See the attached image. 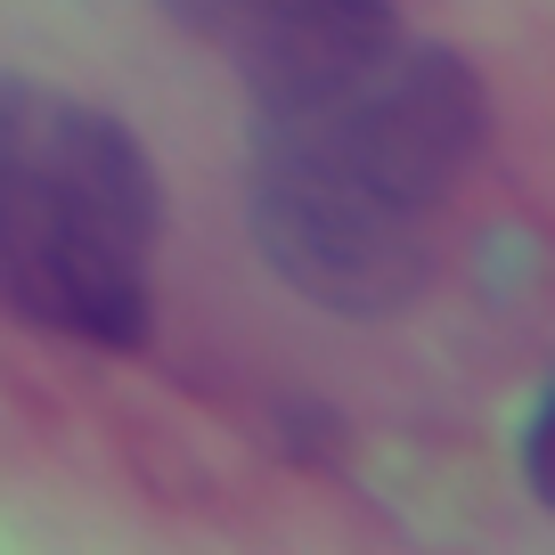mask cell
I'll return each instance as SVG.
<instances>
[{
  "label": "cell",
  "instance_id": "cell-1",
  "mask_svg": "<svg viewBox=\"0 0 555 555\" xmlns=\"http://www.w3.org/2000/svg\"><path fill=\"white\" fill-rule=\"evenodd\" d=\"M490 99L457 50L392 34L360 66L254 99L245 212L254 245L302 302L384 319L425 295L434 229L482 156Z\"/></svg>",
  "mask_w": 555,
  "mask_h": 555
},
{
  "label": "cell",
  "instance_id": "cell-2",
  "mask_svg": "<svg viewBox=\"0 0 555 555\" xmlns=\"http://www.w3.org/2000/svg\"><path fill=\"white\" fill-rule=\"evenodd\" d=\"M156 229V164L115 115L0 82V311L99 351L147 344Z\"/></svg>",
  "mask_w": 555,
  "mask_h": 555
},
{
  "label": "cell",
  "instance_id": "cell-3",
  "mask_svg": "<svg viewBox=\"0 0 555 555\" xmlns=\"http://www.w3.org/2000/svg\"><path fill=\"white\" fill-rule=\"evenodd\" d=\"M156 9L189 41L221 50L254 99L344 74L400 34L392 0H156Z\"/></svg>",
  "mask_w": 555,
  "mask_h": 555
},
{
  "label": "cell",
  "instance_id": "cell-4",
  "mask_svg": "<svg viewBox=\"0 0 555 555\" xmlns=\"http://www.w3.org/2000/svg\"><path fill=\"white\" fill-rule=\"evenodd\" d=\"M522 482H531V499L555 515V384L539 392L531 425H522Z\"/></svg>",
  "mask_w": 555,
  "mask_h": 555
}]
</instances>
